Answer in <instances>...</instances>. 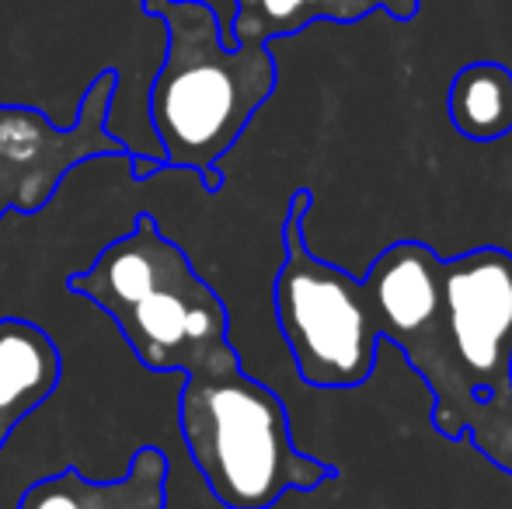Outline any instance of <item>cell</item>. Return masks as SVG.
I'll return each instance as SVG.
<instances>
[{"instance_id":"1","label":"cell","mask_w":512,"mask_h":509,"mask_svg":"<svg viewBox=\"0 0 512 509\" xmlns=\"http://www.w3.org/2000/svg\"><path fill=\"white\" fill-rule=\"evenodd\" d=\"M401 353L436 398L439 433H467L512 475V255L474 248L443 258V314Z\"/></svg>"},{"instance_id":"2","label":"cell","mask_w":512,"mask_h":509,"mask_svg":"<svg viewBox=\"0 0 512 509\" xmlns=\"http://www.w3.org/2000/svg\"><path fill=\"white\" fill-rule=\"evenodd\" d=\"M143 11L168 35L147 98L164 168L196 171L206 189H220L216 164L276 88L269 42L227 46L220 14L203 0H143Z\"/></svg>"},{"instance_id":"3","label":"cell","mask_w":512,"mask_h":509,"mask_svg":"<svg viewBox=\"0 0 512 509\" xmlns=\"http://www.w3.org/2000/svg\"><path fill=\"white\" fill-rule=\"evenodd\" d=\"M67 286L74 297L102 307L136 360L154 374L241 367L223 300L147 213L133 220V231L105 245L88 269L74 272Z\"/></svg>"},{"instance_id":"4","label":"cell","mask_w":512,"mask_h":509,"mask_svg":"<svg viewBox=\"0 0 512 509\" xmlns=\"http://www.w3.org/2000/svg\"><path fill=\"white\" fill-rule=\"evenodd\" d=\"M178 422L206 489L227 509H272L290 492H314L335 475L293 447L279 394L241 367L185 374Z\"/></svg>"},{"instance_id":"5","label":"cell","mask_w":512,"mask_h":509,"mask_svg":"<svg viewBox=\"0 0 512 509\" xmlns=\"http://www.w3.org/2000/svg\"><path fill=\"white\" fill-rule=\"evenodd\" d=\"M307 210L310 192H297L286 210L283 265L272 290L279 332L304 384L359 387L373 374L380 335L366 304L363 279H352L307 248Z\"/></svg>"},{"instance_id":"6","label":"cell","mask_w":512,"mask_h":509,"mask_svg":"<svg viewBox=\"0 0 512 509\" xmlns=\"http://www.w3.org/2000/svg\"><path fill=\"white\" fill-rule=\"evenodd\" d=\"M115 88V74L98 77L84 95L77 123L67 129H56L32 109H0V182L7 185L11 210H42L60 178L88 157L129 154L126 143L105 133Z\"/></svg>"},{"instance_id":"7","label":"cell","mask_w":512,"mask_h":509,"mask_svg":"<svg viewBox=\"0 0 512 509\" xmlns=\"http://www.w3.org/2000/svg\"><path fill=\"white\" fill-rule=\"evenodd\" d=\"M377 335L405 349L443 314V258L422 241H394L363 276Z\"/></svg>"},{"instance_id":"8","label":"cell","mask_w":512,"mask_h":509,"mask_svg":"<svg viewBox=\"0 0 512 509\" xmlns=\"http://www.w3.org/2000/svg\"><path fill=\"white\" fill-rule=\"evenodd\" d=\"M168 503V461L161 450L133 454L126 475L115 482H91L77 468L35 482L18 509H164Z\"/></svg>"},{"instance_id":"9","label":"cell","mask_w":512,"mask_h":509,"mask_svg":"<svg viewBox=\"0 0 512 509\" xmlns=\"http://www.w3.org/2000/svg\"><path fill=\"white\" fill-rule=\"evenodd\" d=\"M63 356L35 321L0 318V450L60 387Z\"/></svg>"},{"instance_id":"10","label":"cell","mask_w":512,"mask_h":509,"mask_svg":"<svg viewBox=\"0 0 512 509\" xmlns=\"http://www.w3.org/2000/svg\"><path fill=\"white\" fill-rule=\"evenodd\" d=\"M450 119L467 140L492 143L512 133V74L502 63H471L450 84Z\"/></svg>"},{"instance_id":"11","label":"cell","mask_w":512,"mask_h":509,"mask_svg":"<svg viewBox=\"0 0 512 509\" xmlns=\"http://www.w3.org/2000/svg\"><path fill=\"white\" fill-rule=\"evenodd\" d=\"M373 0H304L307 7V21L317 14H331V18H356L370 7Z\"/></svg>"},{"instance_id":"12","label":"cell","mask_w":512,"mask_h":509,"mask_svg":"<svg viewBox=\"0 0 512 509\" xmlns=\"http://www.w3.org/2000/svg\"><path fill=\"white\" fill-rule=\"evenodd\" d=\"M7 210H11V196H7V185L0 182V217H4Z\"/></svg>"}]
</instances>
